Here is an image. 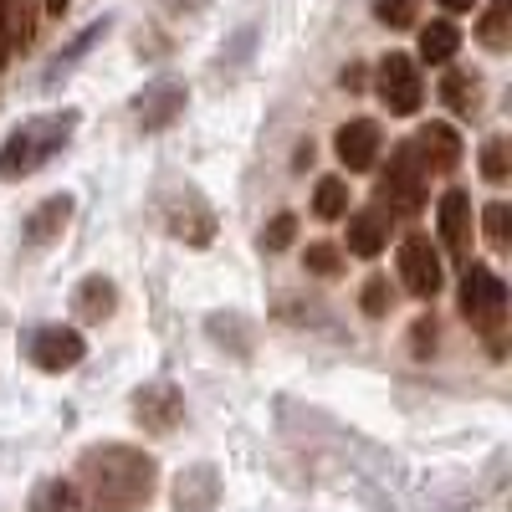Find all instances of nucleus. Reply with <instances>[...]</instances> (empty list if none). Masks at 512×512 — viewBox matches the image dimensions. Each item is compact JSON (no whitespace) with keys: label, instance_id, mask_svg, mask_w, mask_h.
Here are the masks:
<instances>
[{"label":"nucleus","instance_id":"obj_10","mask_svg":"<svg viewBox=\"0 0 512 512\" xmlns=\"http://www.w3.org/2000/svg\"><path fill=\"white\" fill-rule=\"evenodd\" d=\"M436 231H441V246L466 256V246H472V195L466 190H446L441 205H436Z\"/></svg>","mask_w":512,"mask_h":512},{"label":"nucleus","instance_id":"obj_31","mask_svg":"<svg viewBox=\"0 0 512 512\" xmlns=\"http://www.w3.org/2000/svg\"><path fill=\"white\" fill-rule=\"evenodd\" d=\"M441 6H446V11H472L477 0H441Z\"/></svg>","mask_w":512,"mask_h":512},{"label":"nucleus","instance_id":"obj_2","mask_svg":"<svg viewBox=\"0 0 512 512\" xmlns=\"http://www.w3.org/2000/svg\"><path fill=\"white\" fill-rule=\"evenodd\" d=\"M77 128V113H41V118H26L16 134L0 144V180H26L36 175L41 164H52V154L67 149Z\"/></svg>","mask_w":512,"mask_h":512},{"label":"nucleus","instance_id":"obj_22","mask_svg":"<svg viewBox=\"0 0 512 512\" xmlns=\"http://www.w3.org/2000/svg\"><path fill=\"white\" fill-rule=\"evenodd\" d=\"M507 26H512V0H492V6H487V16H482V26H477L482 47H492V52H507Z\"/></svg>","mask_w":512,"mask_h":512},{"label":"nucleus","instance_id":"obj_26","mask_svg":"<svg viewBox=\"0 0 512 512\" xmlns=\"http://www.w3.org/2000/svg\"><path fill=\"white\" fill-rule=\"evenodd\" d=\"M308 272H318V277H338V272H344V251L328 246V241L308 246Z\"/></svg>","mask_w":512,"mask_h":512},{"label":"nucleus","instance_id":"obj_8","mask_svg":"<svg viewBox=\"0 0 512 512\" xmlns=\"http://www.w3.org/2000/svg\"><path fill=\"white\" fill-rule=\"evenodd\" d=\"M180 415H185V395L175 390V384H144V390L134 395V420L144 425V431H154V436H169L180 425Z\"/></svg>","mask_w":512,"mask_h":512},{"label":"nucleus","instance_id":"obj_13","mask_svg":"<svg viewBox=\"0 0 512 512\" xmlns=\"http://www.w3.org/2000/svg\"><path fill=\"white\" fill-rule=\"evenodd\" d=\"M72 221V195H52L41 210H31V221H26V241L41 251V246H52Z\"/></svg>","mask_w":512,"mask_h":512},{"label":"nucleus","instance_id":"obj_14","mask_svg":"<svg viewBox=\"0 0 512 512\" xmlns=\"http://www.w3.org/2000/svg\"><path fill=\"white\" fill-rule=\"evenodd\" d=\"M384 241H390V210H359V216L349 221V251L354 256H379Z\"/></svg>","mask_w":512,"mask_h":512},{"label":"nucleus","instance_id":"obj_32","mask_svg":"<svg viewBox=\"0 0 512 512\" xmlns=\"http://www.w3.org/2000/svg\"><path fill=\"white\" fill-rule=\"evenodd\" d=\"M67 6H72V0H47V11H52V16H62Z\"/></svg>","mask_w":512,"mask_h":512},{"label":"nucleus","instance_id":"obj_15","mask_svg":"<svg viewBox=\"0 0 512 512\" xmlns=\"http://www.w3.org/2000/svg\"><path fill=\"white\" fill-rule=\"evenodd\" d=\"M36 31V6L31 0H0V47L6 52H26Z\"/></svg>","mask_w":512,"mask_h":512},{"label":"nucleus","instance_id":"obj_20","mask_svg":"<svg viewBox=\"0 0 512 512\" xmlns=\"http://www.w3.org/2000/svg\"><path fill=\"white\" fill-rule=\"evenodd\" d=\"M31 512H82V497H77L72 482L52 477V482H41V487L31 492Z\"/></svg>","mask_w":512,"mask_h":512},{"label":"nucleus","instance_id":"obj_1","mask_svg":"<svg viewBox=\"0 0 512 512\" xmlns=\"http://www.w3.org/2000/svg\"><path fill=\"white\" fill-rule=\"evenodd\" d=\"M159 482V466L139 446H93L77 461V497L82 512H144Z\"/></svg>","mask_w":512,"mask_h":512},{"label":"nucleus","instance_id":"obj_4","mask_svg":"<svg viewBox=\"0 0 512 512\" xmlns=\"http://www.w3.org/2000/svg\"><path fill=\"white\" fill-rule=\"evenodd\" d=\"M425 175H431V169H425V159L415 154V144H400L390 154V169L379 175V200L390 205V216H395V210L410 216V210L425 205Z\"/></svg>","mask_w":512,"mask_h":512},{"label":"nucleus","instance_id":"obj_28","mask_svg":"<svg viewBox=\"0 0 512 512\" xmlns=\"http://www.w3.org/2000/svg\"><path fill=\"white\" fill-rule=\"evenodd\" d=\"M374 16L384 26H415V0H374Z\"/></svg>","mask_w":512,"mask_h":512},{"label":"nucleus","instance_id":"obj_27","mask_svg":"<svg viewBox=\"0 0 512 512\" xmlns=\"http://www.w3.org/2000/svg\"><path fill=\"white\" fill-rule=\"evenodd\" d=\"M359 303H364V313H369V318H384V313H390V277H369Z\"/></svg>","mask_w":512,"mask_h":512},{"label":"nucleus","instance_id":"obj_17","mask_svg":"<svg viewBox=\"0 0 512 512\" xmlns=\"http://www.w3.org/2000/svg\"><path fill=\"white\" fill-rule=\"evenodd\" d=\"M180 108H185V88H180V82H159V88H149L139 98V123L144 128H164Z\"/></svg>","mask_w":512,"mask_h":512},{"label":"nucleus","instance_id":"obj_5","mask_svg":"<svg viewBox=\"0 0 512 512\" xmlns=\"http://www.w3.org/2000/svg\"><path fill=\"white\" fill-rule=\"evenodd\" d=\"M374 88H379L384 108H390L395 118H410V113H420L425 82H420V67H415V57H405V52H390V57L379 62Z\"/></svg>","mask_w":512,"mask_h":512},{"label":"nucleus","instance_id":"obj_7","mask_svg":"<svg viewBox=\"0 0 512 512\" xmlns=\"http://www.w3.org/2000/svg\"><path fill=\"white\" fill-rule=\"evenodd\" d=\"M82 354H88V344H82V333H77V328L52 323V328L31 333V364H36V369H47V374H67V369H77Z\"/></svg>","mask_w":512,"mask_h":512},{"label":"nucleus","instance_id":"obj_3","mask_svg":"<svg viewBox=\"0 0 512 512\" xmlns=\"http://www.w3.org/2000/svg\"><path fill=\"white\" fill-rule=\"evenodd\" d=\"M461 313L482 333H497V323L507 313V282L482 262H466V272H461Z\"/></svg>","mask_w":512,"mask_h":512},{"label":"nucleus","instance_id":"obj_9","mask_svg":"<svg viewBox=\"0 0 512 512\" xmlns=\"http://www.w3.org/2000/svg\"><path fill=\"white\" fill-rule=\"evenodd\" d=\"M333 154H338V164L344 169H374V159H379V123L374 118H354V123H344L333 134Z\"/></svg>","mask_w":512,"mask_h":512},{"label":"nucleus","instance_id":"obj_25","mask_svg":"<svg viewBox=\"0 0 512 512\" xmlns=\"http://www.w3.org/2000/svg\"><path fill=\"white\" fill-rule=\"evenodd\" d=\"M507 169H512V149H507V139H487V144H482V180H487V185H502V180H507Z\"/></svg>","mask_w":512,"mask_h":512},{"label":"nucleus","instance_id":"obj_11","mask_svg":"<svg viewBox=\"0 0 512 512\" xmlns=\"http://www.w3.org/2000/svg\"><path fill=\"white\" fill-rule=\"evenodd\" d=\"M216 502H221L216 466H185L175 477V512H210Z\"/></svg>","mask_w":512,"mask_h":512},{"label":"nucleus","instance_id":"obj_29","mask_svg":"<svg viewBox=\"0 0 512 512\" xmlns=\"http://www.w3.org/2000/svg\"><path fill=\"white\" fill-rule=\"evenodd\" d=\"M292 231H297V221H292V216H277V221L262 231V246H267V251H282V246L292 241Z\"/></svg>","mask_w":512,"mask_h":512},{"label":"nucleus","instance_id":"obj_24","mask_svg":"<svg viewBox=\"0 0 512 512\" xmlns=\"http://www.w3.org/2000/svg\"><path fill=\"white\" fill-rule=\"evenodd\" d=\"M482 236H487L492 246H507V241H512V205H507V200H492V205L482 210Z\"/></svg>","mask_w":512,"mask_h":512},{"label":"nucleus","instance_id":"obj_21","mask_svg":"<svg viewBox=\"0 0 512 512\" xmlns=\"http://www.w3.org/2000/svg\"><path fill=\"white\" fill-rule=\"evenodd\" d=\"M313 216H318V221H338V216H349V185L338 180V175L318 180V195H313Z\"/></svg>","mask_w":512,"mask_h":512},{"label":"nucleus","instance_id":"obj_6","mask_svg":"<svg viewBox=\"0 0 512 512\" xmlns=\"http://www.w3.org/2000/svg\"><path fill=\"white\" fill-rule=\"evenodd\" d=\"M400 277L415 297H436L441 292V251L431 246V236H405L400 241Z\"/></svg>","mask_w":512,"mask_h":512},{"label":"nucleus","instance_id":"obj_12","mask_svg":"<svg viewBox=\"0 0 512 512\" xmlns=\"http://www.w3.org/2000/svg\"><path fill=\"white\" fill-rule=\"evenodd\" d=\"M415 154L425 159V169H456L461 164V139L451 123H425L420 139H415Z\"/></svg>","mask_w":512,"mask_h":512},{"label":"nucleus","instance_id":"obj_23","mask_svg":"<svg viewBox=\"0 0 512 512\" xmlns=\"http://www.w3.org/2000/svg\"><path fill=\"white\" fill-rule=\"evenodd\" d=\"M441 103L456 108V113H472V103H477V77H472V72H446V77H441Z\"/></svg>","mask_w":512,"mask_h":512},{"label":"nucleus","instance_id":"obj_18","mask_svg":"<svg viewBox=\"0 0 512 512\" xmlns=\"http://www.w3.org/2000/svg\"><path fill=\"white\" fill-rule=\"evenodd\" d=\"M169 226H175V236H180V241L205 246V241H210V226H216V221H210V210H205L195 195H185V210H180V205L169 210Z\"/></svg>","mask_w":512,"mask_h":512},{"label":"nucleus","instance_id":"obj_19","mask_svg":"<svg viewBox=\"0 0 512 512\" xmlns=\"http://www.w3.org/2000/svg\"><path fill=\"white\" fill-rule=\"evenodd\" d=\"M461 47V31L451 21H431V26H420V62H451Z\"/></svg>","mask_w":512,"mask_h":512},{"label":"nucleus","instance_id":"obj_16","mask_svg":"<svg viewBox=\"0 0 512 512\" xmlns=\"http://www.w3.org/2000/svg\"><path fill=\"white\" fill-rule=\"evenodd\" d=\"M113 308H118V292H113L108 277H88V282L72 292V313H77L82 323H103Z\"/></svg>","mask_w":512,"mask_h":512},{"label":"nucleus","instance_id":"obj_30","mask_svg":"<svg viewBox=\"0 0 512 512\" xmlns=\"http://www.w3.org/2000/svg\"><path fill=\"white\" fill-rule=\"evenodd\" d=\"M415 349H420V354H425V349H436V323H431V318H420V323H415Z\"/></svg>","mask_w":512,"mask_h":512}]
</instances>
